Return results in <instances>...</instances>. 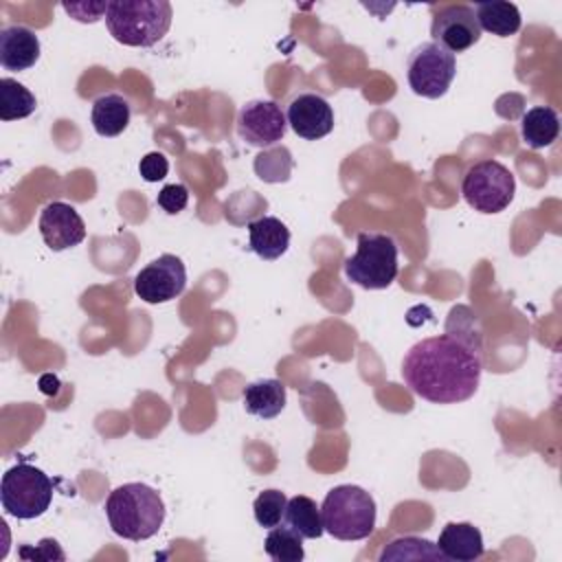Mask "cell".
Returning a JSON list of instances; mask_svg holds the SVG:
<instances>
[{"label": "cell", "mask_w": 562, "mask_h": 562, "mask_svg": "<svg viewBox=\"0 0 562 562\" xmlns=\"http://www.w3.org/2000/svg\"><path fill=\"white\" fill-rule=\"evenodd\" d=\"M432 42L446 50L463 53L481 40V26L470 4H443L432 15Z\"/></svg>", "instance_id": "11"}, {"label": "cell", "mask_w": 562, "mask_h": 562, "mask_svg": "<svg viewBox=\"0 0 562 562\" xmlns=\"http://www.w3.org/2000/svg\"><path fill=\"white\" fill-rule=\"evenodd\" d=\"M285 121L296 136L318 140L334 130V110L325 97L316 92H301L288 103Z\"/></svg>", "instance_id": "12"}, {"label": "cell", "mask_w": 562, "mask_h": 562, "mask_svg": "<svg viewBox=\"0 0 562 562\" xmlns=\"http://www.w3.org/2000/svg\"><path fill=\"white\" fill-rule=\"evenodd\" d=\"M187 288V268L176 255H160L134 277V292L145 303H167Z\"/></svg>", "instance_id": "10"}, {"label": "cell", "mask_w": 562, "mask_h": 562, "mask_svg": "<svg viewBox=\"0 0 562 562\" xmlns=\"http://www.w3.org/2000/svg\"><path fill=\"white\" fill-rule=\"evenodd\" d=\"M105 516L116 536L140 542L156 536L162 527L165 503L145 483H123L105 498Z\"/></svg>", "instance_id": "2"}, {"label": "cell", "mask_w": 562, "mask_h": 562, "mask_svg": "<svg viewBox=\"0 0 562 562\" xmlns=\"http://www.w3.org/2000/svg\"><path fill=\"white\" fill-rule=\"evenodd\" d=\"M380 560H443L439 553L437 544L426 540V538H415V536H404L391 540L378 555Z\"/></svg>", "instance_id": "25"}, {"label": "cell", "mask_w": 562, "mask_h": 562, "mask_svg": "<svg viewBox=\"0 0 562 562\" xmlns=\"http://www.w3.org/2000/svg\"><path fill=\"white\" fill-rule=\"evenodd\" d=\"M285 525L294 529L303 540H316L323 536V518H321V507L310 498V496H292L285 507L283 516Z\"/></svg>", "instance_id": "21"}, {"label": "cell", "mask_w": 562, "mask_h": 562, "mask_svg": "<svg viewBox=\"0 0 562 562\" xmlns=\"http://www.w3.org/2000/svg\"><path fill=\"white\" fill-rule=\"evenodd\" d=\"M37 108L35 94L20 81L11 77L0 79V119L18 121L33 114Z\"/></svg>", "instance_id": "22"}, {"label": "cell", "mask_w": 562, "mask_h": 562, "mask_svg": "<svg viewBox=\"0 0 562 562\" xmlns=\"http://www.w3.org/2000/svg\"><path fill=\"white\" fill-rule=\"evenodd\" d=\"M285 507H288V498L281 490H263L252 503V514L259 527L272 529L281 525L285 516Z\"/></svg>", "instance_id": "26"}, {"label": "cell", "mask_w": 562, "mask_h": 562, "mask_svg": "<svg viewBox=\"0 0 562 562\" xmlns=\"http://www.w3.org/2000/svg\"><path fill=\"white\" fill-rule=\"evenodd\" d=\"M40 59V37L35 31L13 24L0 31V64L7 70H29Z\"/></svg>", "instance_id": "14"}, {"label": "cell", "mask_w": 562, "mask_h": 562, "mask_svg": "<svg viewBox=\"0 0 562 562\" xmlns=\"http://www.w3.org/2000/svg\"><path fill=\"white\" fill-rule=\"evenodd\" d=\"M189 202V189L184 184H165L160 189V193L156 195V204L160 209H165L169 215L180 213Z\"/></svg>", "instance_id": "27"}, {"label": "cell", "mask_w": 562, "mask_h": 562, "mask_svg": "<svg viewBox=\"0 0 562 562\" xmlns=\"http://www.w3.org/2000/svg\"><path fill=\"white\" fill-rule=\"evenodd\" d=\"M130 116H132L130 101L116 92H108V94H101L99 99H94L92 112H90L94 132L105 138L123 134L125 127L130 125Z\"/></svg>", "instance_id": "17"}, {"label": "cell", "mask_w": 562, "mask_h": 562, "mask_svg": "<svg viewBox=\"0 0 562 562\" xmlns=\"http://www.w3.org/2000/svg\"><path fill=\"white\" fill-rule=\"evenodd\" d=\"M292 154L283 145H272L255 158V173L263 182H285L292 173Z\"/></svg>", "instance_id": "24"}, {"label": "cell", "mask_w": 562, "mask_h": 562, "mask_svg": "<svg viewBox=\"0 0 562 562\" xmlns=\"http://www.w3.org/2000/svg\"><path fill=\"white\" fill-rule=\"evenodd\" d=\"M61 9L75 18L77 22H83V24H92L101 18H105L108 13V2H64Z\"/></svg>", "instance_id": "28"}, {"label": "cell", "mask_w": 562, "mask_h": 562, "mask_svg": "<svg viewBox=\"0 0 562 562\" xmlns=\"http://www.w3.org/2000/svg\"><path fill=\"white\" fill-rule=\"evenodd\" d=\"M474 15L481 31H487L498 37H509L518 33L522 22L518 7L514 2H503V0L474 4Z\"/></svg>", "instance_id": "20"}, {"label": "cell", "mask_w": 562, "mask_h": 562, "mask_svg": "<svg viewBox=\"0 0 562 562\" xmlns=\"http://www.w3.org/2000/svg\"><path fill=\"white\" fill-rule=\"evenodd\" d=\"M560 116L549 105H533L520 119L522 143L531 149H544L558 140Z\"/></svg>", "instance_id": "19"}, {"label": "cell", "mask_w": 562, "mask_h": 562, "mask_svg": "<svg viewBox=\"0 0 562 562\" xmlns=\"http://www.w3.org/2000/svg\"><path fill=\"white\" fill-rule=\"evenodd\" d=\"M171 18L173 11L167 0H112L108 2L105 26L119 44L147 48L167 35Z\"/></svg>", "instance_id": "3"}, {"label": "cell", "mask_w": 562, "mask_h": 562, "mask_svg": "<svg viewBox=\"0 0 562 562\" xmlns=\"http://www.w3.org/2000/svg\"><path fill=\"white\" fill-rule=\"evenodd\" d=\"M37 226L44 244L55 252L79 246L86 239V224L81 215L66 202H48L40 213Z\"/></svg>", "instance_id": "13"}, {"label": "cell", "mask_w": 562, "mask_h": 562, "mask_svg": "<svg viewBox=\"0 0 562 562\" xmlns=\"http://www.w3.org/2000/svg\"><path fill=\"white\" fill-rule=\"evenodd\" d=\"M263 549L274 562H301L305 558L303 538L288 525L272 527L266 536Z\"/></svg>", "instance_id": "23"}, {"label": "cell", "mask_w": 562, "mask_h": 562, "mask_svg": "<svg viewBox=\"0 0 562 562\" xmlns=\"http://www.w3.org/2000/svg\"><path fill=\"white\" fill-rule=\"evenodd\" d=\"M138 171H140L145 182H158V180H162L167 176L169 160L160 151H149V154H145L140 158Z\"/></svg>", "instance_id": "29"}, {"label": "cell", "mask_w": 562, "mask_h": 562, "mask_svg": "<svg viewBox=\"0 0 562 562\" xmlns=\"http://www.w3.org/2000/svg\"><path fill=\"white\" fill-rule=\"evenodd\" d=\"M483 351L474 334L446 331L415 342L402 360L406 386L432 404L470 400L481 382Z\"/></svg>", "instance_id": "1"}, {"label": "cell", "mask_w": 562, "mask_h": 562, "mask_svg": "<svg viewBox=\"0 0 562 562\" xmlns=\"http://www.w3.org/2000/svg\"><path fill=\"white\" fill-rule=\"evenodd\" d=\"M290 246L288 226L272 215H263L248 224V248L266 261H274L285 255Z\"/></svg>", "instance_id": "16"}, {"label": "cell", "mask_w": 562, "mask_h": 562, "mask_svg": "<svg viewBox=\"0 0 562 562\" xmlns=\"http://www.w3.org/2000/svg\"><path fill=\"white\" fill-rule=\"evenodd\" d=\"M321 518L336 540H364L375 529V501L360 485H336L321 505Z\"/></svg>", "instance_id": "4"}, {"label": "cell", "mask_w": 562, "mask_h": 562, "mask_svg": "<svg viewBox=\"0 0 562 562\" xmlns=\"http://www.w3.org/2000/svg\"><path fill=\"white\" fill-rule=\"evenodd\" d=\"M457 75V57L435 42L415 46L406 61V79L415 94L424 99H439L448 92Z\"/></svg>", "instance_id": "8"}, {"label": "cell", "mask_w": 562, "mask_h": 562, "mask_svg": "<svg viewBox=\"0 0 562 562\" xmlns=\"http://www.w3.org/2000/svg\"><path fill=\"white\" fill-rule=\"evenodd\" d=\"M53 501V481L29 461H20L2 474L0 503L2 509L20 520L42 516Z\"/></svg>", "instance_id": "6"}, {"label": "cell", "mask_w": 562, "mask_h": 562, "mask_svg": "<svg viewBox=\"0 0 562 562\" xmlns=\"http://www.w3.org/2000/svg\"><path fill=\"white\" fill-rule=\"evenodd\" d=\"M461 193L474 211L487 215L501 213L514 200L516 178L503 162L481 160L465 171Z\"/></svg>", "instance_id": "7"}, {"label": "cell", "mask_w": 562, "mask_h": 562, "mask_svg": "<svg viewBox=\"0 0 562 562\" xmlns=\"http://www.w3.org/2000/svg\"><path fill=\"white\" fill-rule=\"evenodd\" d=\"M397 270V244L386 233H360L356 252L345 261V277L364 290L389 288Z\"/></svg>", "instance_id": "5"}, {"label": "cell", "mask_w": 562, "mask_h": 562, "mask_svg": "<svg viewBox=\"0 0 562 562\" xmlns=\"http://www.w3.org/2000/svg\"><path fill=\"white\" fill-rule=\"evenodd\" d=\"M241 402L248 415H255L259 419H272L285 408V386L277 378L250 382L244 389Z\"/></svg>", "instance_id": "18"}, {"label": "cell", "mask_w": 562, "mask_h": 562, "mask_svg": "<svg viewBox=\"0 0 562 562\" xmlns=\"http://www.w3.org/2000/svg\"><path fill=\"white\" fill-rule=\"evenodd\" d=\"M235 130L244 143L268 149L285 136L288 121L277 101L252 99L239 108Z\"/></svg>", "instance_id": "9"}, {"label": "cell", "mask_w": 562, "mask_h": 562, "mask_svg": "<svg viewBox=\"0 0 562 562\" xmlns=\"http://www.w3.org/2000/svg\"><path fill=\"white\" fill-rule=\"evenodd\" d=\"M437 549L443 560L470 562L483 555V536L472 522H448L437 540Z\"/></svg>", "instance_id": "15"}]
</instances>
